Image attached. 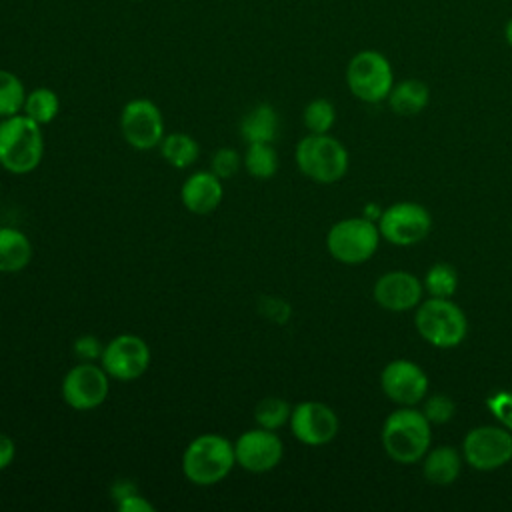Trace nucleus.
Wrapping results in <instances>:
<instances>
[{
	"label": "nucleus",
	"mask_w": 512,
	"mask_h": 512,
	"mask_svg": "<svg viewBox=\"0 0 512 512\" xmlns=\"http://www.w3.org/2000/svg\"><path fill=\"white\" fill-rule=\"evenodd\" d=\"M382 448L398 464H414L432 446V424L416 406H398L382 424Z\"/></svg>",
	"instance_id": "1"
},
{
	"label": "nucleus",
	"mask_w": 512,
	"mask_h": 512,
	"mask_svg": "<svg viewBox=\"0 0 512 512\" xmlns=\"http://www.w3.org/2000/svg\"><path fill=\"white\" fill-rule=\"evenodd\" d=\"M44 156L42 126L24 112L0 118V166L10 174L36 170Z\"/></svg>",
	"instance_id": "2"
},
{
	"label": "nucleus",
	"mask_w": 512,
	"mask_h": 512,
	"mask_svg": "<svg viewBox=\"0 0 512 512\" xmlns=\"http://www.w3.org/2000/svg\"><path fill=\"white\" fill-rule=\"evenodd\" d=\"M234 466V442L214 432L190 440L182 454V472L196 486H214L222 482Z\"/></svg>",
	"instance_id": "3"
},
{
	"label": "nucleus",
	"mask_w": 512,
	"mask_h": 512,
	"mask_svg": "<svg viewBox=\"0 0 512 512\" xmlns=\"http://www.w3.org/2000/svg\"><path fill=\"white\" fill-rule=\"evenodd\" d=\"M414 326L420 338L434 348H454L468 332L466 314L452 298L428 296L422 300L416 306Z\"/></svg>",
	"instance_id": "4"
},
{
	"label": "nucleus",
	"mask_w": 512,
	"mask_h": 512,
	"mask_svg": "<svg viewBox=\"0 0 512 512\" xmlns=\"http://www.w3.org/2000/svg\"><path fill=\"white\" fill-rule=\"evenodd\" d=\"M294 160L298 170L318 184H334L348 172V150L328 134H310L296 144Z\"/></svg>",
	"instance_id": "5"
},
{
	"label": "nucleus",
	"mask_w": 512,
	"mask_h": 512,
	"mask_svg": "<svg viewBox=\"0 0 512 512\" xmlns=\"http://www.w3.org/2000/svg\"><path fill=\"white\" fill-rule=\"evenodd\" d=\"M346 86L354 98L366 104L384 102L394 86V70L380 50H360L346 66Z\"/></svg>",
	"instance_id": "6"
},
{
	"label": "nucleus",
	"mask_w": 512,
	"mask_h": 512,
	"mask_svg": "<svg viewBox=\"0 0 512 512\" xmlns=\"http://www.w3.org/2000/svg\"><path fill=\"white\" fill-rule=\"evenodd\" d=\"M380 238L378 224L372 218L350 216L330 226L326 234V248L334 260L354 266L374 256Z\"/></svg>",
	"instance_id": "7"
},
{
	"label": "nucleus",
	"mask_w": 512,
	"mask_h": 512,
	"mask_svg": "<svg viewBox=\"0 0 512 512\" xmlns=\"http://www.w3.org/2000/svg\"><path fill=\"white\" fill-rule=\"evenodd\" d=\"M462 456L474 470H498L512 460V432L496 424L476 426L462 440Z\"/></svg>",
	"instance_id": "8"
},
{
	"label": "nucleus",
	"mask_w": 512,
	"mask_h": 512,
	"mask_svg": "<svg viewBox=\"0 0 512 512\" xmlns=\"http://www.w3.org/2000/svg\"><path fill=\"white\" fill-rule=\"evenodd\" d=\"M380 236L394 246H414L432 230L430 212L418 202H394L378 216Z\"/></svg>",
	"instance_id": "9"
},
{
	"label": "nucleus",
	"mask_w": 512,
	"mask_h": 512,
	"mask_svg": "<svg viewBox=\"0 0 512 512\" xmlns=\"http://www.w3.org/2000/svg\"><path fill=\"white\" fill-rule=\"evenodd\" d=\"M150 360L152 352L144 338L136 334H118L104 344L100 366L110 378L130 382L150 368Z\"/></svg>",
	"instance_id": "10"
},
{
	"label": "nucleus",
	"mask_w": 512,
	"mask_h": 512,
	"mask_svg": "<svg viewBox=\"0 0 512 512\" xmlns=\"http://www.w3.org/2000/svg\"><path fill=\"white\" fill-rule=\"evenodd\" d=\"M62 400L74 410H94L102 406L110 392V376L100 364L80 362L62 378Z\"/></svg>",
	"instance_id": "11"
},
{
	"label": "nucleus",
	"mask_w": 512,
	"mask_h": 512,
	"mask_svg": "<svg viewBox=\"0 0 512 512\" xmlns=\"http://www.w3.org/2000/svg\"><path fill=\"white\" fill-rule=\"evenodd\" d=\"M120 132L134 150H152L164 138L160 108L148 98H134L120 112Z\"/></svg>",
	"instance_id": "12"
},
{
	"label": "nucleus",
	"mask_w": 512,
	"mask_h": 512,
	"mask_svg": "<svg viewBox=\"0 0 512 512\" xmlns=\"http://www.w3.org/2000/svg\"><path fill=\"white\" fill-rule=\"evenodd\" d=\"M234 456L236 466H240L242 470L262 474L274 470L280 464L284 456V444L276 430L256 426L244 430L234 440Z\"/></svg>",
	"instance_id": "13"
},
{
	"label": "nucleus",
	"mask_w": 512,
	"mask_h": 512,
	"mask_svg": "<svg viewBox=\"0 0 512 512\" xmlns=\"http://www.w3.org/2000/svg\"><path fill=\"white\" fill-rule=\"evenodd\" d=\"M288 426L298 442L306 446H324L336 438L340 422L328 404L304 400L292 408Z\"/></svg>",
	"instance_id": "14"
},
{
	"label": "nucleus",
	"mask_w": 512,
	"mask_h": 512,
	"mask_svg": "<svg viewBox=\"0 0 512 512\" xmlns=\"http://www.w3.org/2000/svg\"><path fill=\"white\" fill-rule=\"evenodd\" d=\"M428 376L412 360L398 358L384 366L380 388L384 396L398 406H416L428 396Z\"/></svg>",
	"instance_id": "15"
},
{
	"label": "nucleus",
	"mask_w": 512,
	"mask_h": 512,
	"mask_svg": "<svg viewBox=\"0 0 512 512\" xmlns=\"http://www.w3.org/2000/svg\"><path fill=\"white\" fill-rule=\"evenodd\" d=\"M376 304L390 312L416 310L424 296L422 280L408 270H390L382 274L372 288Z\"/></svg>",
	"instance_id": "16"
},
{
	"label": "nucleus",
	"mask_w": 512,
	"mask_h": 512,
	"mask_svg": "<svg viewBox=\"0 0 512 512\" xmlns=\"http://www.w3.org/2000/svg\"><path fill=\"white\" fill-rule=\"evenodd\" d=\"M222 196V180L212 170H198L190 174L180 188V200L184 208L200 216L214 212L220 206Z\"/></svg>",
	"instance_id": "17"
},
{
	"label": "nucleus",
	"mask_w": 512,
	"mask_h": 512,
	"mask_svg": "<svg viewBox=\"0 0 512 512\" xmlns=\"http://www.w3.org/2000/svg\"><path fill=\"white\" fill-rule=\"evenodd\" d=\"M462 452L454 446H436L428 448L422 458V476L434 486H450L458 480L462 472Z\"/></svg>",
	"instance_id": "18"
},
{
	"label": "nucleus",
	"mask_w": 512,
	"mask_h": 512,
	"mask_svg": "<svg viewBox=\"0 0 512 512\" xmlns=\"http://www.w3.org/2000/svg\"><path fill=\"white\" fill-rule=\"evenodd\" d=\"M386 102L396 116H416L428 106L430 88L420 78H404L394 82Z\"/></svg>",
	"instance_id": "19"
},
{
	"label": "nucleus",
	"mask_w": 512,
	"mask_h": 512,
	"mask_svg": "<svg viewBox=\"0 0 512 512\" xmlns=\"http://www.w3.org/2000/svg\"><path fill=\"white\" fill-rule=\"evenodd\" d=\"M32 260L30 238L12 226H0V272L16 274Z\"/></svg>",
	"instance_id": "20"
},
{
	"label": "nucleus",
	"mask_w": 512,
	"mask_h": 512,
	"mask_svg": "<svg viewBox=\"0 0 512 512\" xmlns=\"http://www.w3.org/2000/svg\"><path fill=\"white\" fill-rule=\"evenodd\" d=\"M278 134V114L276 110L260 102L250 108L240 120V136L244 142H274Z\"/></svg>",
	"instance_id": "21"
},
{
	"label": "nucleus",
	"mask_w": 512,
	"mask_h": 512,
	"mask_svg": "<svg viewBox=\"0 0 512 512\" xmlns=\"http://www.w3.org/2000/svg\"><path fill=\"white\" fill-rule=\"evenodd\" d=\"M158 148H160L162 158L174 168H188L200 156L198 140L192 138L190 134H184V132H172L168 136L164 134Z\"/></svg>",
	"instance_id": "22"
},
{
	"label": "nucleus",
	"mask_w": 512,
	"mask_h": 512,
	"mask_svg": "<svg viewBox=\"0 0 512 512\" xmlns=\"http://www.w3.org/2000/svg\"><path fill=\"white\" fill-rule=\"evenodd\" d=\"M242 164L252 178L268 180L278 170V154L272 142H250L242 156Z\"/></svg>",
	"instance_id": "23"
},
{
	"label": "nucleus",
	"mask_w": 512,
	"mask_h": 512,
	"mask_svg": "<svg viewBox=\"0 0 512 512\" xmlns=\"http://www.w3.org/2000/svg\"><path fill=\"white\" fill-rule=\"evenodd\" d=\"M22 112L40 126L50 124L60 112V98L52 88H46V86L34 88L26 94Z\"/></svg>",
	"instance_id": "24"
},
{
	"label": "nucleus",
	"mask_w": 512,
	"mask_h": 512,
	"mask_svg": "<svg viewBox=\"0 0 512 512\" xmlns=\"http://www.w3.org/2000/svg\"><path fill=\"white\" fill-rule=\"evenodd\" d=\"M422 284L432 298H452L458 288V272L448 262H436L426 270Z\"/></svg>",
	"instance_id": "25"
},
{
	"label": "nucleus",
	"mask_w": 512,
	"mask_h": 512,
	"mask_svg": "<svg viewBox=\"0 0 512 512\" xmlns=\"http://www.w3.org/2000/svg\"><path fill=\"white\" fill-rule=\"evenodd\" d=\"M26 94L22 80L14 72L0 68V118L20 114Z\"/></svg>",
	"instance_id": "26"
},
{
	"label": "nucleus",
	"mask_w": 512,
	"mask_h": 512,
	"mask_svg": "<svg viewBox=\"0 0 512 512\" xmlns=\"http://www.w3.org/2000/svg\"><path fill=\"white\" fill-rule=\"evenodd\" d=\"M290 414H292V406L284 398H278V396L262 398L254 408L256 426H262L268 430H278L284 424H288Z\"/></svg>",
	"instance_id": "27"
},
{
	"label": "nucleus",
	"mask_w": 512,
	"mask_h": 512,
	"mask_svg": "<svg viewBox=\"0 0 512 512\" xmlns=\"http://www.w3.org/2000/svg\"><path fill=\"white\" fill-rule=\"evenodd\" d=\"M302 122L310 134H328L336 122V108L326 98H314L306 104Z\"/></svg>",
	"instance_id": "28"
},
{
	"label": "nucleus",
	"mask_w": 512,
	"mask_h": 512,
	"mask_svg": "<svg viewBox=\"0 0 512 512\" xmlns=\"http://www.w3.org/2000/svg\"><path fill=\"white\" fill-rule=\"evenodd\" d=\"M422 402L424 404L420 410L430 424H446L454 418L456 406H454V400L448 398L446 394H432V396H426Z\"/></svg>",
	"instance_id": "29"
},
{
	"label": "nucleus",
	"mask_w": 512,
	"mask_h": 512,
	"mask_svg": "<svg viewBox=\"0 0 512 512\" xmlns=\"http://www.w3.org/2000/svg\"><path fill=\"white\" fill-rule=\"evenodd\" d=\"M240 166H242V156L234 148H218L210 158V170L220 180H228L236 176Z\"/></svg>",
	"instance_id": "30"
},
{
	"label": "nucleus",
	"mask_w": 512,
	"mask_h": 512,
	"mask_svg": "<svg viewBox=\"0 0 512 512\" xmlns=\"http://www.w3.org/2000/svg\"><path fill=\"white\" fill-rule=\"evenodd\" d=\"M490 412L498 418L500 426L512 432V392H498L488 400Z\"/></svg>",
	"instance_id": "31"
},
{
	"label": "nucleus",
	"mask_w": 512,
	"mask_h": 512,
	"mask_svg": "<svg viewBox=\"0 0 512 512\" xmlns=\"http://www.w3.org/2000/svg\"><path fill=\"white\" fill-rule=\"evenodd\" d=\"M102 350H104V344L96 336H92V334H84V336L74 340V352L80 358V362L100 360Z\"/></svg>",
	"instance_id": "32"
},
{
	"label": "nucleus",
	"mask_w": 512,
	"mask_h": 512,
	"mask_svg": "<svg viewBox=\"0 0 512 512\" xmlns=\"http://www.w3.org/2000/svg\"><path fill=\"white\" fill-rule=\"evenodd\" d=\"M116 508L120 512H154V504L150 500H146L142 494H138V490L120 498L116 502Z\"/></svg>",
	"instance_id": "33"
},
{
	"label": "nucleus",
	"mask_w": 512,
	"mask_h": 512,
	"mask_svg": "<svg viewBox=\"0 0 512 512\" xmlns=\"http://www.w3.org/2000/svg\"><path fill=\"white\" fill-rule=\"evenodd\" d=\"M14 456H16L14 440L8 434L0 432V470H6L14 462Z\"/></svg>",
	"instance_id": "34"
},
{
	"label": "nucleus",
	"mask_w": 512,
	"mask_h": 512,
	"mask_svg": "<svg viewBox=\"0 0 512 512\" xmlns=\"http://www.w3.org/2000/svg\"><path fill=\"white\" fill-rule=\"evenodd\" d=\"M266 304H264V314L270 318V320H274V322H286V318L282 316V314H278V310H290L288 306H286V302H282V300H272V298H266L264 300Z\"/></svg>",
	"instance_id": "35"
},
{
	"label": "nucleus",
	"mask_w": 512,
	"mask_h": 512,
	"mask_svg": "<svg viewBox=\"0 0 512 512\" xmlns=\"http://www.w3.org/2000/svg\"><path fill=\"white\" fill-rule=\"evenodd\" d=\"M504 40H506V44L512 48V16L506 20V24H504Z\"/></svg>",
	"instance_id": "36"
}]
</instances>
